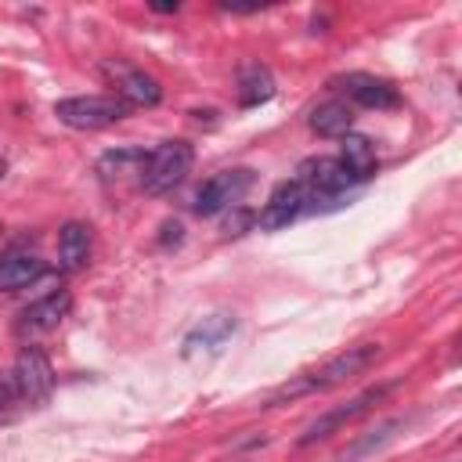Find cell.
Returning a JSON list of instances; mask_svg holds the SVG:
<instances>
[{
	"label": "cell",
	"mask_w": 462,
	"mask_h": 462,
	"mask_svg": "<svg viewBox=\"0 0 462 462\" xmlns=\"http://www.w3.org/2000/svg\"><path fill=\"white\" fill-rule=\"evenodd\" d=\"M379 357H383V346H379V343H357V346H346L343 354L328 357V361L318 365L314 372H303V375H296L292 383L278 386V390L267 397V408L285 404V401H296V397H307V393H325V390H332V386H343V383L365 375Z\"/></svg>",
	"instance_id": "obj_1"
},
{
	"label": "cell",
	"mask_w": 462,
	"mask_h": 462,
	"mask_svg": "<svg viewBox=\"0 0 462 462\" xmlns=\"http://www.w3.org/2000/svg\"><path fill=\"white\" fill-rule=\"evenodd\" d=\"M191 162H195V148L188 141H162V144H155L148 152L137 184L148 195H166L191 173Z\"/></svg>",
	"instance_id": "obj_2"
},
{
	"label": "cell",
	"mask_w": 462,
	"mask_h": 462,
	"mask_svg": "<svg viewBox=\"0 0 462 462\" xmlns=\"http://www.w3.org/2000/svg\"><path fill=\"white\" fill-rule=\"evenodd\" d=\"M54 116L58 123L72 130H101V126H116L119 119H126L130 105L116 94H79V97L54 101Z\"/></svg>",
	"instance_id": "obj_3"
},
{
	"label": "cell",
	"mask_w": 462,
	"mask_h": 462,
	"mask_svg": "<svg viewBox=\"0 0 462 462\" xmlns=\"http://www.w3.org/2000/svg\"><path fill=\"white\" fill-rule=\"evenodd\" d=\"M11 375V386H14V397L22 408H40L47 404V397L54 393V368H51V357L40 350V346H22V354L14 357V368L7 372Z\"/></svg>",
	"instance_id": "obj_4"
},
{
	"label": "cell",
	"mask_w": 462,
	"mask_h": 462,
	"mask_svg": "<svg viewBox=\"0 0 462 462\" xmlns=\"http://www.w3.org/2000/svg\"><path fill=\"white\" fill-rule=\"evenodd\" d=\"M393 390V383H383V386H368V390H361L357 397H350L346 404H336V408H328L325 415H318L314 422H307L303 426V433L296 437V444L300 448H310V444H318V440H325V437H332V433H339L343 426H350L354 419H361V415H368L386 393Z\"/></svg>",
	"instance_id": "obj_5"
},
{
	"label": "cell",
	"mask_w": 462,
	"mask_h": 462,
	"mask_svg": "<svg viewBox=\"0 0 462 462\" xmlns=\"http://www.w3.org/2000/svg\"><path fill=\"white\" fill-rule=\"evenodd\" d=\"M253 188V170H220L209 180H202V188L195 191V213L199 217H217L224 209H235L242 202V195Z\"/></svg>",
	"instance_id": "obj_6"
},
{
	"label": "cell",
	"mask_w": 462,
	"mask_h": 462,
	"mask_svg": "<svg viewBox=\"0 0 462 462\" xmlns=\"http://www.w3.org/2000/svg\"><path fill=\"white\" fill-rule=\"evenodd\" d=\"M235 332H238V318H235L231 310H213V314L199 318V321L188 328V336H184V343H180V357H184V361H199V357L206 361V357L220 354Z\"/></svg>",
	"instance_id": "obj_7"
},
{
	"label": "cell",
	"mask_w": 462,
	"mask_h": 462,
	"mask_svg": "<svg viewBox=\"0 0 462 462\" xmlns=\"http://www.w3.org/2000/svg\"><path fill=\"white\" fill-rule=\"evenodd\" d=\"M303 209H307V188H303L300 180H282V184H274V191L267 195L263 209L256 213V224H260L263 231H282V227H289Z\"/></svg>",
	"instance_id": "obj_8"
},
{
	"label": "cell",
	"mask_w": 462,
	"mask_h": 462,
	"mask_svg": "<svg viewBox=\"0 0 462 462\" xmlns=\"http://www.w3.org/2000/svg\"><path fill=\"white\" fill-rule=\"evenodd\" d=\"M69 310H72L69 289H54V292H47L43 300L29 303V307L18 314L14 332H18V336H43V332H54Z\"/></svg>",
	"instance_id": "obj_9"
},
{
	"label": "cell",
	"mask_w": 462,
	"mask_h": 462,
	"mask_svg": "<svg viewBox=\"0 0 462 462\" xmlns=\"http://www.w3.org/2000/svg\"><path fill=\"white\" fill-rule=\"evenodd\" d=\"M105 72L116 83V97H123L126 105H159L162 101V87L155 76H148L137 65H123V61H105Z\"/></svg>",
	"instance_id": "obj_10"
},
{
	"label": "cell",
	"mask_w": 462,
	"mask_h": 462,
	"mask_svg": "<svg viewBox=\"0 0 462 462\" xmlns=\"http://www.w3.org/2000/svg\"><path fill=\"white\" fill-rule=\"evenodd\" d=\"M339 87H343V94H346L354 105H361V108H375V112H383V108H401V90H397L390 79H383V76L346 72V76L339 79Z\"/></svg>",
	"instance_id": "obj_11"
},
{
	"label": "cell",
	"mask_w": 462,
	"mask_h": 462,
	"mask_svg": "<svg viewBox=\"0 0 462 462\" xmlns=\"http://www.w3.org/2000/svg\"><path fill=\"white\" fill-rule=\"evenodd\" d=\"M296 180H300L303 188H310L314 195H339V191H346L350 184H357V180L350 177V170H346L339 159H332V155L303 159Z\"/></svg>",
	"instance_id": "obj_12"
},
{
	"label": "cell",
	"mask_w": 462,
	"mask_h": 462,
	"mask_svg": "<svg viewBox=\"0 0 462 462\" xmlns=\"http://www.w3.org/2000/svg\"><path fill=\"white\" fill-rule=\"evenodd\" d=\"M47 274V263L36 253H7L0 256V292L25 289Z\"/></svg>",
	"instance_id": "obj_13"
},
{
	"label": "cell",
	"mask_w": 462,
	"mask_h": 462,
	"mask_svg": "<svg viewBox=\"0 0 462 462\" xmlns=\"http://www.w3.org/2000/svg\"><path fill=\"white\" fill-rule=\"evenodd\" d=\"M271 97H274V76H271V69L260 65V61H245L238 69V105L242 108H256V105H263Z\"/></svg>",
	"instance_id": "obj_14"
},
{
	"label": "cell",
	"mask_w": 462,
	"mask_h": 462,
	"mask_svg": "<svg viewBox=\"0 0 462 462\" xmlns=\"http://www.w3.org/2000/svg\"><path fill=\"white\" fill-rule=\"evenodd\" d=\"M339 162L350 170L354 180H368L375 173L379 155H375V144L365 134H343L339 137Z\"/></svg>",
	"instance_id": "obj_15"
},
{
	"label": "cell",
	"mask_w": 462,
	"mask_h": 462,
	"mask_svg": "<svg viewBox=\"0 0 462 462\" xmlns=\"http://www.w3.org/2000/svg\"><path fill=\"white\" fill-rule=\"evenodd\" d=\"M90 260V227L79 220H69L58 235V263L61 271H79Z\"/></svg>",
	"instance_id": "obj_16"
},
{
	"label": "cell",
	"mask_w": 462,
	"mask_h": 462,
	"mask_svg": "<svg viewBox=\"0 0 462 462\" xmlns=\"http://www.w3.org/2000/svg\"><path fill=\"white\" fill-rule=\"evenodd\" d=\"M354 126V112L346 101H325L310 112V130L321 137H343Z\"/></svg>",
	"instance_id": "obj_17"
},
{
	"label": "cell",
	"mask_w": 462,
	"mask_h": 462,
	"mask_svg": "<svg viewBox=\"0 0 462 462\" xmlns=\"http://www.w3.org/2000/svg\"><path fill=\"white\" fill-rule=\"evenodd\" d=\"M144 159H148V152H141V148H119V152H108V155H101V162H97V173H101L105 180H116V177L137 173V180H141Z\"/></svg>",
	"instance_id": "obj_18"
},
{
	"label": "cell",
	"mask_w": 462,
	"mask_h": 462,
	"mask_svg": "<svg viewBox=\"0 0 462 462\" xmlns=\"http://www.w3.org/2000/svg\"><path fill=\"white\" fill-rule=\"evenodd\" d=\"M404 426V419H383L375 430H368L365 437H357L346 451H343V462H354V458H365V455H372V451H379L386 440H393L397 437V430Z\"/></svg>",
	"instance_id": "obj_19"
},
{
	"label": "cell",
	"mask_w": 462,
	"mask_h": 462,
	"mask_svg": "<svg viewBox=\"0 0 462 462\" xmlns=\"http://www.w3.org/2000/svg\"><path fill=\"white\" fill-rule=\"evenodd\" d=\"M249 224H256V217H253L249 209H238V206H235V217H227L224 231H227V235H242V227H249Z\"/></svg>",
	"instance_id": "obj_20"
},
{
	"label": "cell",
	"mask_w": 462,
	"mask_h": 462,
	"mask_svg": "<svg viewBox=\"0 0 462 462\" xmlns=\"http://www.w3.org/2000/svg\"><path fill=\"white\" fill-rule=\"evenodd\" d=\"M180 231H184V227H180V220H166V224H162V235H159V238H162V245H170V242L177 245V242H180Z\"/></svg>",
	"instance_id": "obj_21"
},
{
	"label": "cell",
	"mask_w": 462,
	"mask_h": 462,
	"mask_svg": "<svg viewBox=\"0 0 462 462\" xmlns=\"http://www.w3.org/2000/svg\"><path fill=\"white\" fill-rule=\"evenodd\" d=\"M4 170H7V162H4V159H0V177H4Z\"/></svg>",
	"instance_id": "obj_22"
},
{
	"label": "cell",
	"mask_w": 462,
	"mask_h": 462,
	"mask_svg": "<svg viewBox=\"0 0 462 462\" xmlns=\"http://www.w3.org/2000/svg\"><path fill=\"white\" fill-rule=\"evenodd\" d=\"M448 462H458V458H448Z\"/></svg>",
	"instance_id": "obj_23"
}]
</instances>
